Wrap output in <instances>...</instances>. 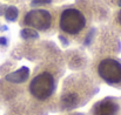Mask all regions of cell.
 <instances>
[{"mask_svg": "<svg viewBox=\"0 0 121 115\" xmlns=\"http://www.w3.org/2000/svg\"><path fill=\"white\" fill-rule=\"evenodd\" d=\"M56 13L51 9L35 8L26 12L22 17V25L34 31L49 32L54 28Z\"/></svg>", "mask_w": 121, "mask_h": 115, "instance_id": "cell-5", "label": "cell"}, {"mask_svg": "<svg viewBox=\"0 0 121 115\" xmlns=\"http://www.w3.org/2000/svg\"><path fill=\"white\" fill-rule=\"evenodd\" d=\"M93 72L100 81L108 86L121 89V60L106 55L95 60L93 64Z\"/></svg>", "mask_w": 121, "mask_h": 115, "instance_id": "cell-4", "label": "cell"}, {"mask_svg": "<svg viewBox=\"0 0 121 115\" xmlns=\"http://www.w3.org/2000/svg\"><path fill=\"white\" fill-rule=\"evenodd\" d=\"M67 115H85V114H79V113H73V114H67Z\"/></svg>", "mask_w": 121, "mask_h": 115, "instance_id": "cell-10", "label": "cell"}, {"mask_svg": "<svg viewBox=\"0 0 121 115\" xmlns=\"http://www.w3.org/2000/svg\"><path fill=\"white\" fill-rule=\"evenodd\" d=\"M113 27L121 33V8L119 11L115 12V14L113 15Z\"/></svg>", "mask_w": 121, "mask_h": 115, "instance_id": "cell-8", "label": "cell"}, {"mask_svg": "<svg viewBox=\"0 0 121 115\" xmlns=\"http://www.w3.org/2000/svg\"><path fill=\"white\" fill-rule=\"evenodd\" d=\"M12 43V33L8 25L0 20V60L7 54Z\"/></svg>", "mask_w": 121, "mask_h": 115, "instance_id": "cell-7", "label": "cell"}, {"mask_svg": "<svg viewBox=\"0 0 121 115\" xmlns=\"http://www.w3.org/2000/svg\"><path fill=\"white\" fill-rule=\"evenodd\" d=\"M6 2H9V4H19V2H22L24 0H4Z\"/></svg>", "mask_w": 121, "mask_h": 115, "instance_id": "cell-9", "label": "cell"}, {"mask_svg": "<svg viewBox=\"0 0 121 115\" xmlns=\"http://www.w3.org/2000/svg\"><path fill=\"white\" fill-rule=\"evenodd\" d=\"M58 28L65 37L80 38L85 41L87 39L88 17L77 6H66L58 14Z\"/></svg>", "mask_w": 121, "mask_h": 115, "instance_id": "cell-3", "label": "cell"}, {"mask_svg": "<svg viewBox=\"0 0 121 115\" xmlns=\"http://www.w3.org/2000/svg\"><path fill=\"white\" fill-rule=\"evenodd\" d=\"M58 54L54 59L46 60V62L39 65L28 83L27 98L32 101L31 115H43L45 111L54 106V98L62 73Z\"/></svg>", "mask_w": 121, "mask_h": 115, "instance_id": "cell-1", "label": "cell"}, {"mask_svg": "<svg viewBox=\"0 0 121 115\" xmlns=\"http://www.w3.org/2000/svg\"><path fill=\"white\" fill-rule=\"evenodd\" d=\"M91 115H121V100L114 96H107L96 101L91 111Z\"/></svg>", "mask_w": 121, "mask_h": 115, "instance_id": "cell-6", "label": "cell"}, {"mask_svg": "<svg viewBox=\"0 0 121 115\" xmlns=\"http://www.w3.org/2000/svg\"><path fill=\"white\" fill-rule=\"evenodd\" d=\"M96 93V86L93 77L85 73H75L62 82L61 92L58 99L60 111L69 112L86 105Z\"/></svg>", "mask_w": 121, "mask_h": 115, "instance_id": "cell-2", "label": "cell"}]
</instances>
